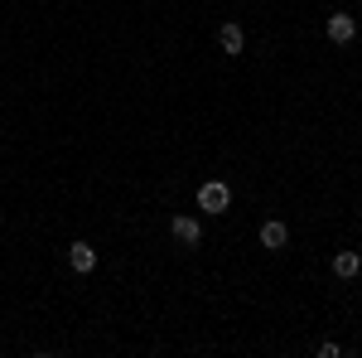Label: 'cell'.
I'll return each mask as SVG.
<instances>
[{
	"label": "cell",
	"instance_id": "cell-2",
	"mask_svg": "<svg viewBox=\"0 0 362 358\" xmlns=\"http://www.w3.org/2000/svg\"><path fill=\"white\" fill-rule=\"evenodd\" d=\"M169 237H174L179 247H198V242H203V223H198L194 213H174V218H169Z\"/></svg>",
	"mask_w": 362,
	"mask_h": 358
},
{
	"label": "cell",
	"instance_id": "cell-4",
	"mask_svg": "<svg viewBox=\"0 0 362 358\" xmlns=\"http://www.w3.org/2000/svg\"><path fill=\"white\" fill-rule=\"evenodd\" d=\"M256 237H261V247H271V252H285V247H290V228H285L280 218H266Z\"/></svg>",
	"mask_w": 362,
	"mask_h": 358
},
{
	"label": "cell",
	"instance_id": "cell-8",
	"mask_svg": "<svg viewBox=\"0 0 362 358\" xmlns=\"http://www.w3.org/2000/svg\"><path fill=\"white\" fill-rule=\"evenodd\" d=\"M338 354H343V349H338L334 339H324V344H319V358H338Z\"/></svg>",
	"mask_w": 362,
	"mask_h": 358
},
{
	"label": "cell",
	"instance_id": "cell-6",
	"mask_svg": "<svg viewBox=\"0 0 362 358\" xmlns=\"http://www.w3.org/2000/svg\"><path fill=\"white\" fill-rule=\"evenodd\" d=\"M68 267L78 276L97 272V247H92V242H73V247H68Z\"/></svg>",
	"mask_w": 362,
	"mask_h": 358
},
{
	"label": "cell",
	"instance_id": "cell-5",
	"mask_svg": "<svg viewBox=\"0 0 362 358\" xmlns=\"http://www.w3.org/2000/svg\"><path fill=\"white\" fill-rule=\"evenodd\" d=\"M218 44H223V54H242V49H247V29L237 25V20H223V25H218Z\"/></svg>",
	"mask_w": 362,
	"mask_h": 358
},
{
	"label": "cell",
	"instance_id": "cell-3",
	"mask_svg": "<svg viewBox=\"0 0 362 358\" xmlns=\"http://www.w3.org/2000/svg\"><path fill=\"white\" fill-rule=\"evenodd\" d=\"M324 34H329V44L343 49V44H353V39H358V20H353L348 10H334V15L324 20Z\"/></svg>",
	"mask_w": 362,
	"mask_h": 358
},
{
	"label": "cell",
	"instance_id": "cell-1",
	"mask_svg": "<svg viewBox=\"0 0 362 358\" xmlns=\"http://www.w3.org/2000/svg\"><path fill=\"white\" fill-rule=\"evenodd\" d=\"M198 208H203L208 218H223L227 208H232V184H227V179H203V184H198Z\"/></svg>",
	"mask_w": 362,
	"mask_h": 358
},
{
	"label": "cell",
	"instance_id": "cell-7",
	"mask_svg": "<svg viewBox=\"0 0 362 358\" xmlns=\"http://www.w3.org/2000/svg\"><path fill=\"white\" fill-rule=\"evenodd\" d=\"M362 272V257L353 247H343V252H334V276L338 281H353V276Z\"/></svg>",
	"mask_w": 362,
	"mask_h": 358
}]
</instances>
